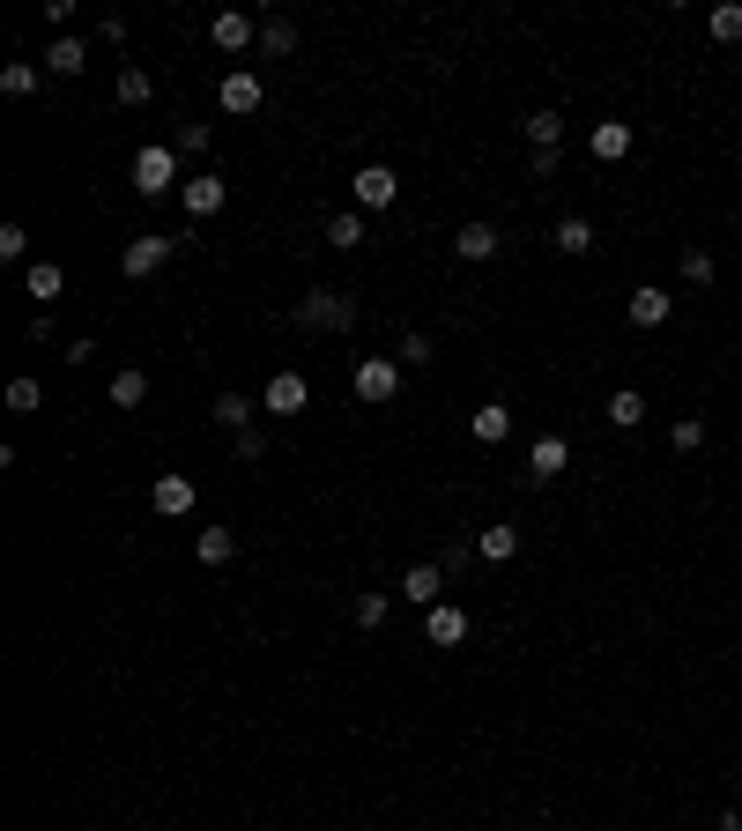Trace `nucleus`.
<instances>
[{"mask_svg":"<svg viewBox=\"0 0 742 831\" xmlns=\"http://www.w3.org/2000/svg\"><path fill=\"white\" fill-rule=\"evenodd\" d=\"M297 327H312V334H349V327H357V297H342V290H305V305H297Z\"/></svg>","mask_w":742,"mask_h":831,"instance_id":"1","label":"nucleus"},{"mask_svg":"<svg viewBox=\"0 0 742 831\" xmlns=\"http://www.w3.org/2000/svg\"><path fill=\"white\" fill-rule=\"evenodd\" d=\"M171 186H178V157H171L164 141L134 149V194H149V201H157V194H171Z\"/></svg>","mask_w":742,"mask_h":831,"instance_id":"2","label":"nucleus"},{"mask_svg":"<svg viewBox=\"0 0 742 831\" xmlns=\"http://www.w3.org/2000/svg\"><path fill=\"white\" fill-rule=\"evenodd\" d=\"M171 252H178V238H164V231H141V238L120 252V268L134 275V283H141V275H157V268H164Z\"/></svg>","mask_w":742,"mask_h":831,"instance_id":"3","label":"nucleus"},{"mask_svg":"<svg viewBox=\"0 0 742 831\" xmlns=\"http://www.w3.org/2000/svg\"><path fill=\"white\" fill-rule=\"evenodd\" d=\"M349 186H357V208H394L401 201V171L394 164H364Z\"/></svg>","mask_w":742,"mask_h":831,"instance_id":"4","label":"nucleus"},{"mask_svg":"<svg viewBox=\"0 0 742 831\" xmlns=\"http://www.w3.org/2000/svg\"><path fill=\"white\" fill-rule=\"evenodd\" d=\"M401 394V364L394 357H364L357 364V401H394Z\"/></svg>","mask_w":742,"mask_h":831,"instance_id":"5","label":"nucleus"},{"mask_svg":"<svg viewBox=\"0 0 742 831\" xmlns=\"http://www.w3.org/2000/svg\"><path fill=\"white\" fill-rule=\"evenodd\" d=\"M305 401H312V386H305L297 372H275L268 386H260V409L268 416H305Z\"/></svg>","mask_w":742,"mask_h":831,"instance_id":"6","label":"nucleus"},{"mask_svg":"<svg viewBox=\"0 0 742 831\" xmlns=\"http://www.w3.org/2000/svg\"><path fill=\"white\" fill-rule=\"evenodd\" d=\"M208 38H215V52H246V45H260V23L223 8V15H208Z\"/></svg>","mask_w":742,"mask_h":831,"instance_id":"7","label":"nucleus"},{"mask_svg":"<svg viewBox=\"0 0 742 831\" xmlns=\"http://www.w3.org/2000/svg\"><path fill=\"white\" fill-rule=\"evenodd\" d=\"M565 468H572V446H565L557 431H549V438H535V454H528V483H557Z\"/></svg>","mask_w":742,"mask_h":831,"instance_id":"8","label":"nucleus"},{"mask_svg":"<svg viewBox=\"0 0 742 831\" xmlns=\"http://www.w3.org/2000/svg\"><path fill=\"white\" fill-rule=\"evenodd\" d=\"M194 498H201V491H194V475H157V483H149V505H157L164 520L194 512Z\"/></svg>","mask_w":742,"mask_h":831,"instance_id":"9","label":"nucleus"},{"mask_svg":"<svg viewBox=\"0 0 742 831\" xmlns=\"http://www.w3.org/2000/svg\"><path fill=\"white\" fill-rule=\"evenodd\" d=\"M438 594H446V565H409V572H401V601L438 609Z\"/></svg>","mask_w":742,"mask_h":831,"instance_id":"10","label":"nucleus"},{"mask_svg":"<svg viewBox=\"0 0 742 831\" xmlns=\"http://www.w3.org/2000/svg\"><path fill=\"white\" fill-rule=\"evenodd\" d=\"M260 97H268V89H260V75H246V67H231V75H223V112H238V120H246V112H260Z\"/></svg>","mask_w":742,"mask_h":831,"instance_id":"11","label":"nucleus"},{"mask_svg":"<svg viewBox=\"0 0 742 831\" xmlns=\"http://www.w3.org/2000/svg\"><path fill=\"white\" fill-rule=\"evenodd\" d=\"M586 149H594L602 164H623V157H631V120H602L586 134Z\"/></svg>","mask_w":742,"mask_h":831,"instance_id":"12","label":"nucleus"},{"mask_svg":"<svg viewBox=\"0 0 742 831\" xmlns=\"http://www.w3.org/2000/svg\"><path fill=\"white\" fill-rule=\"evenodd\" d=\"M423 631H431V646H460V638H468V609H460V601H438V609L423 617Z\"/></svg>","mask_w":742,"mask_h":831,"instance_id":"13","label":"nucleus"},{"mask_svg":"<svg viewBox=\"0 0 742 831\" xmlns=\"http://www.w3.org/2000/svg\"><path fill=\"white\" fill-rule=\"evenodd\" d=\"M668 312H676V297H668V290H631V305H623L631 327H660Z\"/></svg>","mask_w":742,"mask_h":831,"instance_id":"14","label":"nucleus"},{"mask_svg":"<svg viewBox=\"0 0 742 831\" xmlns=\"http://www.w3.org/2000/svg\"><path fill=\"white\" fill-rule=\"evenodd\" d=\"M468 431H475L483 446H505V438H512V409H505V401H483V409L468 416Z\"/></svg>","mask_w":742,"mask_h":831,"instance_id":"15","label":"nucleus"},{"mask_svg":"<svg viewBox=\"0 0 742 831\" xmlns=\"http://www.w3.org/2000/svg\"><path fill=\"white\" fill-rule=\"evenodd\" d=\"M497 246H505V238H497V223H460V238H454L460 260H497Z\"/></svg>","mask_w":742,"mask_h":831,"instance_id":"16","label":"nucleus"},{"mask_svg":"<svg viewBox=\"0 0 742 831\" xmlns=\"http://www.w3.org/2000/svg\"><path fill=\"white\" fill-rule=\"evenodd\" d=\"M89 67V45L83 38H52L45 45V75H83Z\"/></svg>","mask_w":742,"mask_h":831,"instance_id":"17","label":"nucleus"},{"mask_svg":"<svg viewBox=\"0 0 742 831\" xmlns=\"http://www.w3.org/2000/svg\"><path fill=\"white\" fill-rule=\"evenodd\" d=\"M475 549H483L491 565H512V557H520V528H505V520H497V528H483V535H475Z\"/></svg>","mask_w":742,"mask_h":831,"instance_id":"18","label":"nucleus"},{"mask_svg":"<svg viewBox=\"0 0 742 831\" xmlns=\"http://www.w3.org/2000/svg\"><path fill=\"white\" fill-rule=\"evenodd\" d=\"M178 194H186V215H215L223 208V178H186Z\"/></svg>","mask_w":742,"mask_h":831,"instance_id":"19","label":"nucleus"},{"mask_svg":"<svg viewBox=\"0 0 742 831\" xmlns=\"http://www.w3.org/2000/svg\"><path fill=\"white\" fill-rule=\"evenodd\" d=\"M194 557H201V565H231V557H238V535H231V528H201Z\"/></svg>","mask_w":742,"mask_h":831,"instance_id":"20","label":"nucleus"},{"mask_svg":"<svg viewBox=\"0 0 742 831\" xmlns=\"http://www.w3.org/2000/svg\"><path fill=\"white\" fill-rule=\"evenodd\" d=\"M23 283H30V297H45V312H52V297L67 290V275H60L52 260H30V275H23Z\"/></svg>","mask_w":742,"mask_h":831,"instance_id":"21","label":"nucleus"},{"mask_svg":"<svg viewBox=\"0 0 742 831\" xmlns=\"http://www.w3.org/2000/svg\"><path fill=\"white\" fill-rule=\"evenodd\" d=\"M528 141H535V149H557V141H565V112H528Z\"/></svg>","mask_w":742,"mask_h":831,"instance_id":"22","label":"nucleus"},{"mask_svg":"<svg viewBox=\"0 0 742 831\" xmlns=\"http://www.w3.org/2000/svg\"><path fill=\"white\" fill-rule=\"evenodd\" d=\"M38 83H45L38 60H8V67H0V89H8V97H30Z\"/></svg>","mask_w":742,"mask_h":831,"instance_id":"23","label":"nucleus"},{"mask_svg":"<svg viewBox=\"0 0 742 831\" xmlns=\"http://www.w3.org/2000/svg\"><path fill=\"white\" fill-rule=\"evenodd\" d=\"M549 246H557V252H586V246H594V223H586V215H565Z\"/></svg>","mask_w":742,"mask_h":831,"instance_id":"24","label":"nucleus"},{"mask_svg":"<svg viewBox=\"0 0 742 831\" xmlns=\"http://www.w3.org/2000/svg\"><path fill=\"white\" fill-rule=\"evenodd\" d=\"M149 401V372H120L112 379V409H141Z\"/></svg>","mask_w":742,"mask_h":831,"instance_id":"25","label":"nucleus"},{"mask_svg":"<svg viewBox=\"0 0 742 831\" xmlns=\"http://www.w3.org/2000/svg\"><path fill=\"white\" fill-rule=\"evenodd\" d=\"M260 52H268V60L297 52V23H260Z\"/></svg>","mask_w":742,"mask_h":831,"instance_id":"26","label":"nucleus"},{"mask_svg":"<svg viewBox=\"0 0 742 831\" xmlns=\"http://www.w3.org/2000/svg\"><path fill=\"white\" fill-rule=\"evenodd\" d=\"M676 268H683V283H698V290L713 283V275H720V268H713V252H705V246H683V260H676Z\"/></svg>","mask_w":742,"mask_h":831,"instance_id":"27","label":"nucleus"},{"mask_svg":"<svg viewBox=\"0 0 742 831\" xmlns=\"http://www.w3.org/2000/svg\"><path fill=\"white\" fill-rule=\"evenodd\" d=\"M215 423H223V431H252V401L246 394H223V401H215Z\"/></svg>","mask_w":742,"mask_h":831,"instance_id":"28","label":"nucleus"},{"mask_svg":"<svg viewBox=\"0 0 742 831\" xmlns=\"http://www.w3.org/2000/svg\"><path fill=\"white\" fill-rule=\"evenodd\" d=\"M609 423H617V431H639V423H646V401H639V394H617V401H609Z\"/></svg>","mask_w":742,"mask_h":831,"instance_id":"29","label":"nucleus"},{"mask_svg":"<svg viewBox=\"0 0 742 831\" xmlns=\"http://www.w3.org/2000/svg\"><path fill=\"white\" fill-rule=\"evenodd\" d=\"M327 246H342V252L364 246V215H334V223H327Z\"/></svg>","mask_w":742,"mask_h":831,"instance_id":"30","label":"nucleus"},{"mask_svg":"<svg viewBox=\"0 0 742 831\" xmlns=\"http://www.w3.org/2000/svg\"><path fill=\"white\" fill-rule=\"evenodd\" d=\"M705 30H713L720 45H728V38H742V8H735V0H728V8H713V15H705Z\"/></svg>","mask_w":742,"mask_h":831,"instance_id":"31","label":"nucleus"},{"mask_svg":"<svg viewBox=\"0 0 742 831\" xmlns=\"http://www.w3.org/2000/svg\"><path fill=\"white\" fill-rule=\"evenodd\" d=\"M386 609H394V594H357V623H364V631H379Z\"/></svg>","mask_w":742,"mask_h":831,"instance_id":"32","label":"nucleus"},{"mask_svg":"<svg viewBox=\"0 0 742 831\" xmlns=\"http://www.w3.org/2000/svg\"><path fill=\"white\" fill-rule=\"evenodd\" d=\"M38 401H45V386H38V379H8V409H23V416H30Z\"/></svg>","mask_w":742,"mask_h":831,"instance_id":"33","label":"nucleus"},{"mask_svg":"<svg viewBox=\"0 0 742 831\" xmlns=\"http://www.w3.org/2000/svg\"><path fill=\"white\" fill-rule=\"evenodd\" d=\"M668 446H676V454H698V446H705V423H698V416H683V423L668 431Z\"/></svg>","mask_w":742,"mask_h":831,"instance_id":"34","label":"nucleus"},{"mask_svg":"<svg viewBox=\"0 0 742 831\" xmlns=\"http://www.w3.org/2000/svg\"><path fill=\"white\" fill-rule=\"evenodd\" d=\"M394 364L409 372V364H431V334H401V349H394Z\"/></svg>","mask_w":742,"mask_h":831,"instance_id":"35","label":"nucleus"},{"mask_svg":"<svg viewBox=\"0 0 742 831\" xmlns=\"http://www.w3.org/2000/svg\"><path fill=\"white\" fill-rule=\"evenodd\" d=\"M30 252V231L23 223H0V260H23Z\"/></svg>","mask_w":742,"mask_h":831,"instance_id":"36","label":"nucleus"},{"mask_svg":"<svg viewBox=\"0 0 742 831\" xmlns=\"http://www.w3.org/2000/svg\"><path fill=\"white\" fill-rule=\"evenodd\" d=\"M120 104H149V75H141V67H126V75H120Z\"/></svg>","mask_w":742,"mask_h":831,"instance_id":"37","label":"nucleus"},{"mask_svg":"<svg viewBox=\"0 0 742 831\" xmlns=\"http://www.w3.org/2000/svg\"><path fill=\"white\" fill-rule=\"evenodd\" d=\"M178 149H186V157H201V149H208V126L186 120V126H178Z\"/></svg>","mask_w":742,"mask_h":831,"instance_id":"38","label":"nucleus"}]
</instances>
